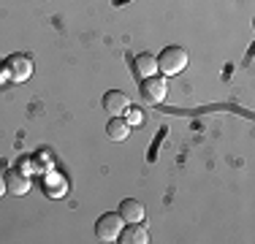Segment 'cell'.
I'll use <instances>...</instances> for the list:
<instances>
[{"label":"cell","mask_w":255,"mask_h":244,"mask_svg":"<svg viewBox=\"0 0 255 244\" xmlns=\"http://www.w3.org/2000/svg\"><path fill=\"white\" fill-rule=\"evenodd\" d=\"M106 136H109V141H125V138L130 136V125H128L123 117H114V120H109V125H106Z\"/></svg>","instance_id":"30bf717a"},{"label":"cell","mask_w":255,"mask_h":244,"mask_svg":"<svg viewBox=\"0 0 255 244\" xmlns=\"http://www.w3.org/2000/svg\"><path fill=\"white\" fill-rule=\"evenodd\" d=\"M5 176V193L8 195H16V198H22V195H27L30 190V179L27 174H22V171H8Z\"/></svg>","instance_id":"8992f818"},{"label":"cell","mask_w":255,"mask_h":244,"mask_svg":"<svg viewBox=\"0 0 255 244\" xmlns=\"http://www.w3.org/2000/svg\"><path fill=\"white\" fill-rule=\"evenodd\" d=\"M3 71L8 73L11 82H25V79H30V73H33V60H30L27 54L16 52L3 63Z\"/></svg>","instance_id":"3957f363"},{"label":"cell","mask_w":255,"mask_h":244,"mask_svg":"<svg viewBox=\"0 0 255 244\" xmlns=\"http://www.w3.org/2000/svg\"><path fill=\"white\" fill-rule=\"evenodd\" d=\"M185 65H187V52L182 46H166L160 54H157V71H163L166 76L182 73Z\"/></svg>","instance_id":"6da1fadb"},{"label":"cell","mask_w":255,"mask_h":244,"mask_svg":"<svg viewBox=\"0 0 255 244\" xmlns=\"http://www.w3.org/2000/svg\"><path fill=\"white\" fill-rule=\"evenodd\" d=\"M117 215L123 217V223H141V220H144V206H141V201L125 198L123 204H120Z\"/></svg>","instance_id":"9c48e42d"},{"label":"cell","mask_w":255,"mask_h":244,"mask_svg":"<svg viewBox=\"0 0 255 244\" xmlns=\"http://www.w3.org/2000/svg\"><path fill=\"white\" fill-rule=\"evenodd\" d=\"M141 98H144V103H163V98H166V82L157 73L141 79Z\"/></svg>","instance_id":"277c9868"},{"label":"cell","mask_w":255,"mask_h":244,"mask_svg":"<svg viewBox=\"0 0 255 244\" xmlns=\"http://www.w3.org/2000/svg\"><path fill=\"white\" fill-rule=\"evenodd\" d=\"M120 231H123V217H120L117 212H106V215H101L98 223H95V236H98L101 242H117Z\"/></svg>","instance_id":"7a4b0ae2"},{"label":"cell","mask_w":255,"mask_h":244,"mask_svg":"<svg viewBox=\"0 0 255 244\" xmlns=\"http://www.w3.org/2000/svg\"><path fill=\"white\" fill-rule=\"evenodd\" d=\"M0 195H5V176L0 174Z\"/></svg>","instance_id":"8fae6325"},{"label":"cell","mask_w":255,"mask_h":244,"mask_svg":"<svg viewBox=\"0 0 255 244\" xmlns=\"http://www.w3.org/2000/svg\"><path fill=\"white\" fill-rule=\"evenodd\" d=\"M117 242H123V244H147L149 234H147V228H144L141 223H128V228L120 231Z\"/></svg>","instance_id":"52a82bcc"},{"label":"cell","mask_w":255,"mask_h":244,"mask_svg":"<svg viewBox=\"0 0 255 244\" xmlns=\"http://www.w3.org/2000/svg\"><path fill=\"white\" fill-rule=\"evenodd\" d=\"M133 71H136L138 79L155 76V73H157V57H155V54H149V52L136 54V60H133Z\"/></svg>","instance_id":"ba28073f"},{"label":"cell","mask_w":255,"mask_h":244,"mask_svg":"<svg viewBox=\"0 0 255 244\" xmlns=\"http://www.w3.org/2000/svg\"><path fill=\"white\" fill-rule=\"evenodd\" d=\"M128 106H130V101H128V95L120 93V90H109V93L103 95V109H106L109 114H114V117H123L128 112Z\"/></svg>","instance_id":"5b68a950"}]
</instances>
